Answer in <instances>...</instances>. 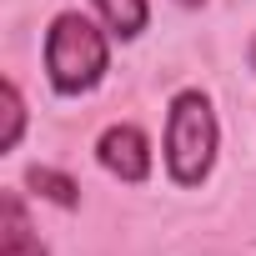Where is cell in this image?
Wrapping results in <instances>:
<instances>
[{
	"instance_id": "obj_1",
	"label": "cell",
	"mask_w": 256,
	"mask_h": 256,
	"mask_svg": "<svg viewBox=\"0 0 256 256\" xmlns=\"http://www.w3.org/2000/svg\"><path fill=\"white\" fill-rule=\"evenodd\" d=\"M110 70V40L80 10H60L46 30V76L56 96H86Z\"/></svg>"
},
{
	"instance_id": "obj_2",
	"label": "cell",
	"mask_w": 256,
	"mask_h": 256,
	"mask_svg": "<svg viewBox=\"0 0 256 256\" xmlns=\"http://www.w3.org/2000/svg\"><path fill=\"white\" fill-rule=\"evenodd\" d=\"M216 146H221V126L216 110L201 90H176L171 110H166V171L176 186H201L216 166Z\"/></svg>"
},
{
	"instance_id": "obj_3",
	"label": "cell",
	"mask_w": 256,
	"mask_h": 256,
	"mask_svg": "<svg viewBox=\"0 0 256 256\" xmlns=\"http://www.w3.org/2000/svg\"><path fill=\"white\" fill-rule=\"evenodd\" d=\"M96 161H100L110 176L141 186V181L151 176V141H146L141 126H126V120H120V126H106L100 141H96Z\"/></svg>"
},
{
	"instance_id": "obj_4",
	"label": "cell",
	"mask_w": 256,
	"mask_h": 256,
	"mask_svg": "<svg viewBox=\"0 0 256 256\" xmlns=\"http://www.w3.org/2000/svg\"><path fill=\"white\" fill-rule=\"evenodd\" d=\"M0 256H50V246L40 241L20 191L0 196Z\"/></svg>"
},
{
	"instance_id": "obj_5",
	"label": "cell",
	"mask_w": 256,
	"mask_h": 256,
	"mask_svg": "<svg viewBox=\"0 0 256 256\" xmlns=\"http://www.w3.org/2000/svg\"><path fill=\"white\" fill-rule=\"evenodd\" d=\"M96 10H100L106 30L120 36V40H136V36L146 30V20H151V6H146V0H96Z\"/></svg>"
},
{
	"instance_id": "obj_6",
	"label": "cell",
	"mask_w": 256,
	"mask_h": 256,
	"mask_svg": "<svg viewBox=\"0 0 256 256\" xmlns=\"http://www.w3.org/2000/svg\"><path fill=\"white\" fill-rule=\"evenodd\" d=\"M26 186H30L36 196H46V201L66 206V211H76V206H80V186H76L66 171H56V166H30V171H26Z\"/></svg>"
},
{
	"instance_id": "obj_7",
	"label": "cell",
	"mask_w": 256,
	"mask_h": 256,
	"mask_svg": "<svg viewBox=\"0 0 256 256\" xmlns=\"http://www.w3.org/2000/svg\"><path fill=\"white\" fill-rule=\"evenodd\" d=\"M0 96H6V136H0V151H16L20 136H26V100H20V86L16 80L0 86Z\"/></svg>"
},
{
	"instance_id": "obj_8",
	"label": "cell",
	"mask_w": 256,
	"mask_h": 256,
	"mask_svg": "<svg viewBox=\"0 0 256 256\" xmlns=\"http://www.w3.org/2000/svg\"><path fill=\"white\" fill-rule=\"evenodd\" d=\"M176 6H191V10H196V6H206V0H176Z\"/></svg>"
},
{
	"instance_id": "obj_9",
	"label": "cell",
	"mask_w": 256,
	"mask_h": 256,
	"mask_svg": "<svg viewBox=\"0 0 256 256\" xmlns=\"http://www.w3.org/2000/svg\"><path fill=\"white\" fill-rule=\"evenodd\" d=\"M251 66H256V46H251Z\"/></svg>"
}]
</instances>
